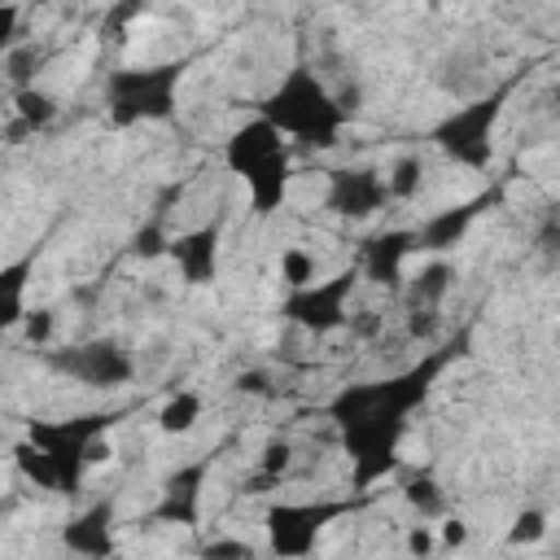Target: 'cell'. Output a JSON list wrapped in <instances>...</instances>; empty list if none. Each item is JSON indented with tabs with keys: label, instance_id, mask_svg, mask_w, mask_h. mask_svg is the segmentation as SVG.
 <instances>
[{
	"label": "cell",
	"instance_id": "obj_18",
	"mask_svg": "<svg viewBox=\"0 0 560 560\" xmlns=\"http://www.w3.org/2000/svg\"><path fill=\"white\" fill-rule=\"evenodd\" d=\"M446 284H451V267H446V262H429V267L411 280V289H407V306H411V311H433L438 298L446 293Z\"/></svg>",
	"mask_w": 560,
	"mask_h": 560
},
{
	"label": "cell",
	"instance_id": "obj_17",
	"mask_svg": "<svg viewBox=\"0 0 560 560\" xmlns=\"http://www.w3.org/2000/svg\"><path fill=\"white\" fill-rule=\"evenodd\" d=\"M52 118H57V101L39 88H26V92H18V122L9 127V136L18 140L26 131H44Z\"/></svg>",
	"mask_w": 560,
	"mask_h": 560
},
{
	"label": "cell",
	"instance_id": "obj_19",
	"mask_svg": "<svg viewBox=\"0 0 560 560\" xmlns=\"http://www.w3.org/2000/svg\"><path fill=\"white\" fill-rule=\"evenodd\" d=\"M197 420H201V398L192 389H175L166 398V407L158 411V429L162 433H188Z\"/></svg>",
	"mask_w": 560,
	"mask_h": 560
},
{
	"label": "cell",
	"instance_id": "obj_24",
	"mask_svg": "<svg viewBox=\"0 0 560 560\" xmlns=\"http://www.w3.org/2000/svg\"><path fill=\"white\" fill-rule=\"evenodd\" d=\"M289 464H293V446H289L284 438H271V442L262 446V459H258V477L276 486V481L289 472Z\"/></svg>",
	"mask_w": 560,
	"mask_h": 560
},
{
	"label": "cell",
	"instance_id": "obj_29",
	"mask_svg": "<svg viewBox=\"0 0 560 560\" xmlns=\"http://www.w3.org/2000/svg\"><path fill=\"white\" fill-rule=\"evenodd\" d=\"M22 332H26L31 346H44L52 337V311H44V306L39 311H26L22 315Z\"/></svg>",
	"mask_w": 560,
	"mask_h": 560
},
{
	"label": "cell",
	"instance_id": "obj_27",
	"mask_svg": "<svg viewBox=\"0 0 560 560\" xmlns=\"http://www.w3.org/2000/svg\"><path fill=\"white\" fill-rule=\"evenodd\" d=\"M542 534H547V516H542L538 508H529V512H521V516L512 521V529H508V542L525 547V542H538Z\"/></svg>",
	"mask_w": 560,
	"mask_h": 560
},
{
	"label": "cell",
	"instance_id": "obj_2",
	"mask_svg": "<svg viewBox=\"0 0 560 560\" xmlns=\"http://www.w3.org/2000/svg\"><path fill=\"white\" fill-rule=\"evenodd\" d=\"M258 118L271 122L280 136H293L306 149H332L346 127V105L324 88V79L311 66H293L262 101Z\"/></svg>",
	"mask_w": 560,
	"mask_h": 560
},
{
	"label": "cell",
	"instance_id": "obj_31",
	"mask_svg": "<svg viewBox=\"0 0 560 560\" xmlns=\"http://www.w3.org/2000/svg\"><path fill=\"white\" fill-rule=\"evenodd\" d=\"M433 328H438V315H433V311H411V315H407V332H411V337H429Z\"/></svg>",
	"mask_w": 560,
	"mask_h": 560
},
{
	"label": "cell",
	"instance_id": "obj_30",
	"mask_svg": "<svg viewBox=\"0 0 560 560\" xmlns=\"http://www.w3.org/2000/svg\"><path fill=\"white\" fill-rule=\"evenodd\" d=\"M407 551H411L416 560H429V556H433V534H429L424 525L411 529V534H407Z\"/></svg>",
	"mask_w": 560,
	"mask_h": 560
},
{
	"label": "cell",
	"instance_id": "obj_23",
	"mask_svg": "<svg viewBox=\"0 0 560 560\" xmlns=\"http://www.w3.org/2000/svg\"><path fill=\"white\" fill-rule=\"evenodd\" d=\"M280 280H284L289 289H306V284L315 280V258H311L306 249H284V254H280Z\"/></svg>",
	"mask_w": 560,
	"mask_h": 560
},
{
	"label": "cell",
	"instance_id": "obj_8",
	"mask_svg": "<svg viewBox=\"0 0 560 560\" xmlns=\"http://www.w3.org/2000/svg\"><path fill=\"white\" fill-rule=\"evenodd\" d=\"M354 284H359V271L346 267V271H337L328 280H311L306 289H289V298L280 302V315L289 324L306 328V332H332V328H341L350 319L346 315V298L354 293Z\"/></svg>",
	"mask_w": 560,
	"mask_h": 560
},
{
	"label": "cell",
	"instance_id": "obj_32",
	"mask_svg": "<svg viewBox=\"0 0 560 560\" xmlns=\"http://www.w3.org/2000/svg\"><path fill=\"white\" fill-rule=\"evenodd\" d=\"M18 9L13 4H0V48H9L13 44V31H18Z\"/></svg>",
	"mask_w": 560,
	"mask_h": 560
},
{
	"label": "cell",
	"instance_id": "obj_10",
	"mask_svg": "<svg viewBox=\"0 0 560 560\" xmlns=\"http://www.w3.org/2000/svg\"><path fill=\"white\" fill-rule=\"evenodd\" d=\"M503 188H508V179H499L494 188H486V192H477V197H468V201H459V206H446V210L429 214V219L411 232V236H416V249H429V254L455 249V245L464 241V232L477 223V214L503 201Z\"/></svg>",
	"mask_w": 560,
	"mask_h": 560
},
{
	"label": "cell",
	"instance_id": "obj_9",
	"mask_svg": "<svg viewBox=\"0 0 560 560\" xmlns=\"http://www.w3.org/2000/svg\"><path fill=\"white\" fill-rule=\"evenodd\" d=\"M44 363L88 389H114L131 381V354L118 341H83V346H66V350H48Z\"/></svg>",
	"mask_w": 560,
	"mask_h": 560
},
{
	"label": "cell",
	"instance_id": "obj_6",
	"mask_svg": "<svg viewBox=\"0 0 560 560\" xmlns=\"http://www.w3.org/2000/svg\"><path fill=\"white\" fill-rule=\"evenodd\" d=\"M512 83H516V79L499 83L490 96H477V101L451 109V114L433 127L429 140H433L446 158H455L459 166H472V171L490 166V158H494V140H490V136H494V122H499V114H503V101L512 96Z\"/></svg>",
	"mask_w": 560,
	"mask_h": 560
},
{
	"label": "cell",
	"instance_id": "obj_11",
	"mask_svg": "<svg viewBox=\"0 0 560 560\" xmlns=\"http://www.w3.org/2000/svg\"><path fill=\"white\" fill-rule=\"evenodd\" d=\"M385 179L381 171L372 166H337L328 171V192H324V206L341 219H368L385 206Z\"/></svg>",
	"mask_w": 560,
	"mask_h": 560
},
{
	"label": "cell",
	"instance_id": "obj_5",
	"mask_svg": "<svg viewBox=\"0 0 560 560\" xmlns=\"http://www.w3.org/2000/svg\"><path fill=\"white\" fill-rule=\"evenodd\" d=\"M184 70H188V57L109 70L105 74V105H109L114 127H136V122H162V118H171Z\"/></svg>",
	"mask_w": 560,
	"mask_h": 560
},
{
	"label": "cell",
	"instance_id": "obj_35",
	"mask_svg": "<svg viewBox=\"0 0 560 560\" xmlns=\"http://www.w3.org/2000/svg\"><path fill=\"white\" fill-rule=\"evenodd\" d=\"M241 389H249V394H262V389H267V381H262L258 372H249V376H241Z\"/></svg>",
	"mask_w": 560,
	"mask_h": 560
},
{
	"label": "cell",
	"instance_id": "obj_12",
	"mask_svg": "<svg viewBox=\"0 0 560 560\" xmlns=\"http://www.w3.org/2000/svg\"><path fill=\"white\" fill-rule=\"evenodd\" d=\"M206 472H210V455H201V459H192V464H179V468L162 481V499H158V508H153V521H166V525H197Z\"/></svg>",
	"mask_w": 560,
	"mask_h": 560
},
{
	"label": "cell",
	"instance_id": "obj_22",
	"mask_svg": "<svg viewBox=\"0 0 560 560\" xmlns=\"http://www.w3.org/2000/svg\"><path fill=\"white\" fill-rule=\"evenodd\" d=\"M166 245H171V236H166V219L162 214H149V223L131 236V254L136 258H162Z\"/></svg>",
	"mask_w": 560,
	"mask_h": 560
},
{
	"label": "cell",
	"instance_id": "obj_16",
	"mask_svg": "<svg viewBox=\"0 0 560 560\" xmlns=\"http://www.w3.org/2000/svg\"><path fill=\"white\" fill-rule=\"evenodd\" d=\"M35 262H39V249H26L9 267H0V332L22 324V315H26V284L35 276Z\"/></svg>",
	"mask_w": 560,
	"mask_h": 560
},
{
	"label": "cell",
	"instance_id": "obj_36",
	"mask_svg": "<svg viewBox=\"0 0 560 560\" xmlns=\"http://www.w3.org/2000/svg\"><path fill=\"white\" fill-rule=\"evenodd\" d=\"M0 516H4V499H0Z\"/></svg>",
	"mask_w": 560,
	"mask_h": 560
},
{
	"label": "cell",
	"instance_id": "obj_33",
	"mask_svg": "<svg viewBox=\"0 0 560 560\" xmlns=\"http://www.w3.org/2000/svg\"><path fill=\"white\" fill-rule=\"evenodd\" d=\"M468 538V525L464 521H446V529H442V547H459Z\"/></svg>",
	"mask_w": 560,
	"mask_h": 560
},
{
	"label": "cell",
	"instance_id": "obj_26",
	"mask_svg": "<svg viewBox=\"0 0 560 560\" xmlns=\"http://www.w3.org/2000/svg\"><path fill=\"white\" fill-rule=\"evenodd\" d=\"M44 61V52L35 48V44H22V48H13L9 57H4V70H9V79L18 83V92H26L31 88V74H35V66Z\"/></svg>",
	"mask_w": 560,
	"mask_h": 560
},
{
	"label": "cell",
	"instance_id": "obj_1",
	"mask_svg": "<svg viewBox=\"0 0 560 560\" xmlns=\"http://www.w3.org/2000/svg\"><path fill=\"white\" fill-rule=\"evenodd\" d=\"M455 350H433L420 363L385 376V381H363L346 385L332 402L328 416L341 429V446L354 464V490L376 486L385 472L398 468V442L407 433V416L429 398L433 381L451 363Z\"/></svg>",
	"mask_w": 560,
	"mask_h": 560
},
{
	"label": "cell",
	"instance_id": "obj_34",
	"mask_svg": "<svg viewBox=\"0 0 560 560\" xmlns=\"http://www.w3.org/2000/svg\"><path fill=\"white\" fill-rule=\"evenodd\" d=\"M350 328L368 337V332H376V328H381V315H376V311H363V319H350Z\"/></svg>",
	"mask_w": 560,
	"mask_h": 560
},
{
	"label": "cell",
	"instance_id": "obj_3",
	"mask_svg": "<svg viewBox=\"0 0 560 560\" xmlns=\"http://www.w3.org/2000/svg\"><path fill=\"white\" fill-rule=\"evenodd\" d=\"M223 162L232 175L245 179L249 206L258 214H276L284 206L289 184H293V162H289V144L280 140V131L271 122H262V118L241 122L223 144Z\"/></svg>",
	"mask_w": 560,
	"mask_h": 560
},
{
	"label": "cell",
	"instance_id": "obj_14",
	"mask_svg": "<svg viewBox=\"0 0 560 560\" xmlns=\"http://www.w3.org/2000/svg\"><path fill=\"white\" fill-rule=\"evenodd\" d=\"M61 542L74 551V556H88V560H109L114 556V499H101L92 503L83 516H74L66 529H61Z\"/></svg>",
	"mask_w": 560,
	"mask_h": 560
},
{
	"label": "cell",
	"instance_id": "obj_13",
	"mask_svg": "<svg viewBox=\"0 0 560 560\" xmlns=\"http://www.w3.org/2000/svg\"><path fill=\"white\" fill-rule=\"evenodd\" d=\"M166 254L175 258V267L188 284H210L219 276V223H201V228L171 236Z\"/></svg>",
	"mask_w": 560,
	"mask_h": 560
},
{
	"label": "cell",
	"instance_id": "obj_25",
	"mask_svg": "<svg viewBox=\"0 0 560 560\" xmlns=\"http://www.w3.org/2000/svg\"><path fill=\"white\" fill-rule=\"evenodd\" d=\"M13 464H18V472L26 477V481H35V486H44V490H52V472H48V464H44V455L22 438L18 446H13Z\"/></svg>",
	"mask_w": 560,
	"mask_h": 560
},
{
	"label": "cell",
	"instance_id": "obj_4",
	"mask_svg": "<svg viewBox=\"0 0 560 560\" xmlns=\"http://www.w3.org/2000/svg\"><path fill=\"white\" fill-rule=\"evenodd\" d=\"M118 420V411H83V416H66V420H31L26 424V442L44 455L48 472H52V490L57 494H79L83 486V468L101 455V433Z\"/></svg>",
	"mask_w": 560,
	"mask_h": 560
},
{
	"label": "cell",
	"instance_id": "obj_20",
	"mask_svg": "<svg viewBox=\"0 0 560 560\" xmlns=\"http://www.w3.org/2000/svg\"><path fill=\"white\" fill-rule=\"evenodd\" d=\"M402 499H407L424 521H433V516L446 512V494H442V486L433 481V472H411L407 486H402Z\"/></svg>",
	"mask_w": 560,
	"mask_h": 560
},
{
	"label": "cell",
	"instance_id": "obj_15",
	"mask_svg": "<svg viewBox=\"0 0 560 560\" xmlns=\"http://www.w3.org/2000/svg\"><path fill=\"white\" fill-rule=\"evenodd\" d=\"M416 249V236L407 228H389V232H376L368 245H363V271L368 280L376 284H398L402 276V258Z\"/></svg>",
	"mask_w": 560,
	"mask_h": 560
},
{
	"label": "cell",
	"instance_id": "obj_7",
	"mask_svg": "<svg viewBox=\"0 0 560 560\" xmlns=\"http://www.w3.org/2000/svg\"><path fill=\"white\" fill-rule=\"evenodd\" d=\"M359 503L354 499H315V503H276L267 512V538L276 560H302L315 551L319 534L337 521L350 516Z\"/></svg>",
	"mask_w": 560,
	"mask_h": 560
},
{
	"label": "cell",
	"instance_id": "obj_21",
	"mask_svg": "<svg viewBox=\"0 0 560 560\" xmlns=\"http://www.w3.org/2000/svg\"><path fill=\"white\" fill-rule=\"evenodd\" d=\"M420 158L416 153H407V158H398L394 162V171H389V179H385V192L389 197H398V201H407V197H416V188H420Z\"/></svg>",
	"mask_w": 560,
	"mask_h": 560
},
{
	"label": "cell",
	"instance_id": "obj_28",
	"mask_svg": "<svg viewBox=\"0 0 560 560\" xmlns=\"http://www.w3.org/2000/svg\"><path fill=\"white\" fill-rule=\"evenodd\" d=\"M201 560H254V547L245 538H214L201 547Z\"/></svg>",
	"mask_w": 560,
	"mask_h": 560
}]
</instances>
